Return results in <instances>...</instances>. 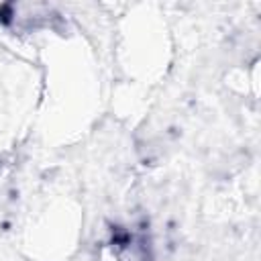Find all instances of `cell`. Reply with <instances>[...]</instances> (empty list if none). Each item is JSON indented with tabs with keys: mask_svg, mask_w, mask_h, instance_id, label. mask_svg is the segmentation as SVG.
<instances>
[{
	"mask_svg": "<svg viewBox=\"0 0 261 261\" xmlns=\"http://www.w3.org/2000/svg\"><path fill=\"white\" fill-rule=\"evenodd\" d=\"M100 261H145V251L133 237H118L102 249Z\"/></svg>",
	"mask_w": 261,
	"mask_h": 261,
	"instance_id": "6da1fadb",
	"label": "cell"
}]
</instances>
